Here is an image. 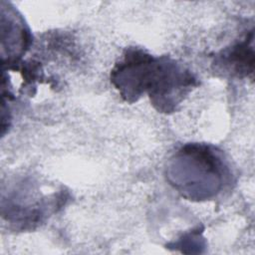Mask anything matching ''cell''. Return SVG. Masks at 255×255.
Listing matches in <instances>:
<instances>
[{
  "label": "cell",
  "instance_id": "obj_2",
  "mask_svg": "<svg viewBox=\"0 0 255 255\" xmlns=\"http://www.w3.org/2000/svg\"><path fill=\"white\" fill-rule=\"evenodd\" d=\"M157 57L140 48H128L111 73V82L128 103L139 100L150 86Z\"/></svg>",
  "mask_w": 255,
  "mask_h": 255
},
{
  "label": "cell",
  "instance_id": "obj_3",
  "mask_svg": "<svg viewBox=\"0 0 255 255\" xmlns=\"http://www.w3.org/2000/svg\"><path fill=\"white\" fill-rule=\"evenodd\" d=\"M7 12L8 24L6 26L2 23V29L7 30V32L2 30V33H7V35L2 34V42L7 40L8 64H11L16 62L28 49L31 42V35L22 17L17 15V11L8 7Z\"/></svg>",
  "mask_w": 255,
  "mask_h": 255
},
{
  "label": "cell",
  "instance_id": "obj_1",
  "mask_svg": "<svg viewBox=\"0 0 255 255\" xmlns=\"http://www.w3.org/2000/svg\"><path fill=\"white\" fill-rule=\"evenodd\" d=\"M197 86L194 75L167 56L157 63L147 92L150 103L160 113L173 112L187 94Z\"/></svg>",
  "mask_w": 255,
  "mask_h": 255
},
{
  "label": "cell",
  "instance_id": "obj_4",
  "mask_svg": "<svg viewBox=\"0 0 255 255\" xmlns=\"http://www.w3.org/2000/svg\"><path fill=\"white\" fill-rule=\"evenodd\" d=\"M253 33L232 46L226 49L219 57L221 64L231 73L239 76H248L253 74L254 53H253Z\"/></svg>",
  "mask_w": 255,
  "mask_h": 255
}]
</instances>
